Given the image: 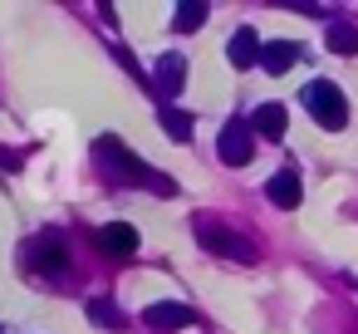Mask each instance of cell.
Returning <instances> with one entry per match:
<instances>
[{
    "mask_svg": "<svg viewBox=\"0 0 358 334\" xmlns=\"http://www.w3.org/2000/svg\"><path fill=\"white\" fill-rule=\"evenodd\" d=\"M196 241L211 256H226V260H241V265H255L260 260V246L250 236H241V231H231V226H221L211 216H196Z\"/></svg>",
    "mask_w": 358,
    "mask_h": 334,
    "instance_id": "cell-2",
    "label": "cell"
},
{
    "mask_svg": "<svg viewBox=\"0 0 358 334\" xmlns=\"http://www.w3.org/2000/svg\"><path fill=\"white\" fill-rule=\"evenodd\" d=\"M294 60H299V45H294V40H270V45H265V55H260L265 74H289V69H294Z\"/></svg>",
    "mask_w": 358,
    "mask_h": 334,
    "instance_id": "cell-11",
    "label": "cell"
},
{
    "mask_svg": "<svg viewBox=\"0 0 358 334\" xmlns=\"http://www.w3.org/2000/svg\"><path fill=\"white\" fill-rule=\"evenodd\" d=\"M260 55H265V45H260V35H255L250 25H241V30L231 35V45H226V60H231L236 69H255Z\"/></svg>",
    "mask_w": 358,
    "mask_h": 334,
    "instance_id": "cell-9",
    "label": "cell"
},
{
    "mask_svg": "<svg viewBox=\"0 0 358 334\" xmlns=\"http://www.w3.org/2000/svg\"><path fill=\"white\" fill-rule=\"evenodd\" d=\"M25 260H30V270H35V275L59 280V275H69V241H64L59 231H40V236L30 241Z\"/></svg>",
    "mask_w": 358,
    "mask_h": 334,
    "instance_id": "cell-4",
    "label": "cell"
},
{
    "mask_svg": "<svg viewBox=\"0 0 358 334\" xmlns=\"http://www.w3.org/2000/svg\"><path fill=\"white\" fill-rule=\"evenodd\" d=\"M162 133L172 138V143H192V113H182V109H172V104H162Z\"/></svg>",
    "mask_w": 358,
    "mask_h": 334,
    "instance_id": "cell-13",
    "label": "cell"
},
{
    "mask_svg": "<svg viewBox=\"0 0 358 334\" xmlns=\"http://www.w3.org/2000/svg\"><path fill=\"white\" fill-rule=\"evenodd\" d=\"M265 197L280 207V211H294L299 202H304V187H299V172L294 167H280L270 182H265Z\"/></svg>",
    "mask_w": 358,
    "mask_h": 334,
    "instance_id": "cell-7",
    "label": "cell"
},
{
    "mask_svg": "<svg viewBox=\"0 0 358 334\" xmlns=\"http://www.w3.org/2000/svg\"><path fill=\"white\" fill-rule=\"evenodd\" d=\"M143 319H148L152 329H182V324H192L196 314H192L187 305H177V300H157V305L143 309Z\"/></svg>",
    "mask_w": 358,
    "mask_h": 334,
    "instance_id": "cell-10",
    "label": "cell"
},
{
    "mask_svg": "<svg viewBox=\"0 0 358 334\" xmlns=\"http://www.w3.org/2000/svg\"><path fill=\"white\" fill-rule=\"evenodd\" d=\"M216 153H221L226 167H245L255 158V128H250V118H231L221 128V138H216Z\"/></svg>",
    "mask_w": 358,
    "mask_h": 334,
    "instance_id": "cell-5",
    "label": "cell"
},
{
    "mask_svg": "<svg viewBox=\"0 0 358 334\" xmlns=\"http://www.w3.org/2000/svg\"><path fill=\"white\" fill-rule=\"evenodd\" d=\"M304 109H309L314 123L329 128V133H338V128L348 123V99H343V89H338L334 79H314V84H304Z\"/></svg>",
    "mask_w": 358,
    "mask_h": 334,
    "instance_id": "cell-3",
    "label": "cell"
},
{
    "mask_svg": "<svg viewBox=\"0 0 358 334\" xmlns=\"http://www.w3.org/2000/svg\"><path fill=\"white\" fill-rule=\"evenodd\" d=\"M182 84H187V55H182V50H167V55L152 64V89H157V99L167 104L172 94H182Z\"/></svg>",
    "mask_w": 358,
    "mask_h": 334,
    "instance_id": "cell-6",
    "label": "cell"
},
{
    "mask_svg": "<svg viewBox=\"0 0 358 334\" xmlns=\"http://www.w3.org/2000/svg\"><path fill=\"white\" fill-rule=\"evenodd\" d=\"M329 50H334V55H358V25L329 20Z\"/></svg>",
    "mask_w": 358,
    "mask_h": 334,
    "instance_id": "cell-15",
    "label": "cell"
},
{
    "mask_svg": "<svg viewBox=\"0 0 358 334\" xmlns=\"http://www.w3.org/2000/svg\"><path fill=\"white\" fill-rule=\"evenodd\" d=\"M250 128H255L260 138L280 143V138H285V104H260V109L250 113Z\"/></svg>",
    "mask_w": 358,
    "mask_h": 334,
    "instance_id": "cell-12",
    "label": "cell"
},
{
    "mask_svg": "<svg viewBox=\"0 0 358 334\" xmlns=\"http://www.w3.org/2000/svg\"><path fill=\"white\" fill-rule=\"evenodd\" d=\"M201 25H206V6H201V0L177 6V15H172V30H177V35H192V30H201Z\"/></svg>",
    "mask_w": 358,
    "mask_h": 334,
    "instance_id": "cell-16",
    "label": "cell"
},
{
    "mask_svg": "<svg viewBox=\"0 0 358 334\" xmlns=\"http://www.w3.org/2000/svg\"><path fill=\"white\" fill-rule=\"evenodd\" d=\"M94 241H99L103 256H133V251H138V226H128V221H108V226L94 231Z\"/></svg>",
    "mask_w": 358,
    "mask_h": 334,
    "instance_id": "cell-8",
    "label": "cell"
},
{
    "mask_svg": "<svg viewBox=\"0 0 358 334\" xmlns=\"http://www.w3.org/2000/svg\"><path fill=\"white\" fill-rule=\"evenodd\" d=\"M94 158H99V172L108 177V187H152V192H162V197L172 192V177H157V172H152L138 153H128L123 138H113V133L94 143Z\"/></svg>",
    "mask_w": 358,
    "mask_h": 334,
    "instance_id": "cell-1",
    "label": "cell"
},
{
    "mask_svg": "<svg viewBox=\"0 0 358 334\" xmlns=\"http://www.w3.org/2000/svg\"><path fill=\"white\" fill-rule=\"evenodd\" d=\"M84 309H89V319H94L99 329H123V324H128V319H123V309H118L113 300H103V295H94Z\"/></svg>",
    "mask_w": 358,
    "mask_h": 334,
    "instance_id": "cell-14",
    "label": "cell"
}]
</instances>
